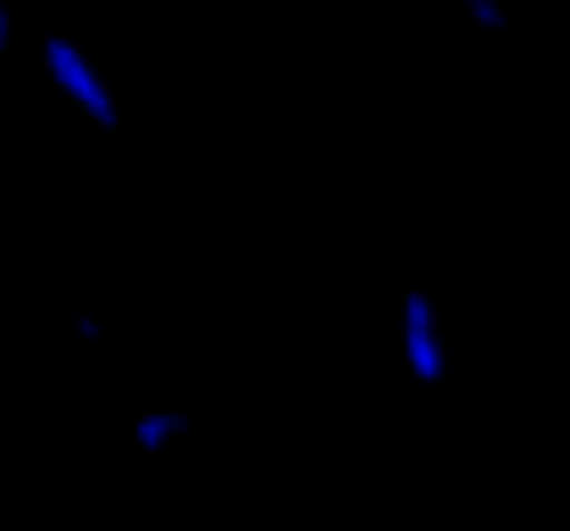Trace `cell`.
<instances>
[{
	"mask_svg": "<svg viewBox=\"0 0 570 531\" xmlns=\"http://www.w3.org/2000/svg\"><path fill=\"white\" fill-rule=\"evenodd\" d=\"M45 72H50V83L100 128V134H117L122 128V100L111 95V83L100 78V67L89 61V50L78 45V39H67V33H45Z\"/></svg>",
	"mask_w": 570,
	"mask_h": 531,
	"instance_id": "cell-1",
	"label": "cell"
},
{
	"mask_svg": "<svg viewBox=\"0 0 570 531\" xmlns=\"http://www.w3.org/2000/svg\"><path fill=\"white\" fill-rule=\"evenodd\" d=\"M399 354H404V371L421 382V387H438L449 376V344H443V316H438V299L426 288H404L399 294Z\"/></svg>",
	"mask_w": 570,
	"mask_h": 531,
	"instance_id": "cell-2",
	"label": "cell"
},
{
	"mask_svg": "<svg viewBox=\"0 0 570 531\" xmlns=\"http://www.w3.org/2000/svg\"><path fill=\"white\" fill-rule=\"evenodd\" d=\"M194 432V415L184 404H156V410H139L134 415V426H128V437H134V449L139 454H167L173 443H184Z\"/></svg>",
	"mask_w": 570,
	"mask_h": 531,
	"instance_id": "cell-3",
	"label": "cell"
},
{
	"mask_svg": "<svg viewBox=\"0 0 570 531\" xmlns=\"http://www.w3.org/2000/svg\"><path fill=\"white\" fill-rule=\"evenodd\" d=\"M465 17L482 28V33H510V6L504 0H460Z\"/></svg>",
	"mask_w": 570,
	"mask_h": 531,
	"instance_id": "cell-4",
	"label": "cell"
},
{
	"mask_svg": "<svg viewBox=\"0 0 570 531\" xmlns=\"http://www.w3.org/2000/svg\"><path fill=\"white\" fill-rule=\"evenodd\" d=\"M72 333H78L83 344H106V322H100V316H72Z\"/></svg>",
	"mask_w": 570,
	"mask_h": 531,
	"instance_id": "cell-5",
	"label": "cell"
},
{
	"mask_svg": "<svg viewBox=\"0 0 570 531\" xmlns=\"http://www.w3.org/2000/svg\"><path fill=\"white\" fill-rule=\"evenodd\" d=\"M6 45H11V11L0 6V56H6Z\"/></svg>",
	"mask_w": 570,
	"mask_h": 531,
	"instance_id": "cell-6",
	"label": "cell"
}]
</instances>
